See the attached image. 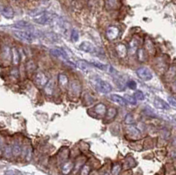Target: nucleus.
Segmentation results:
<instances>
[{"label":"nucleus","mask_w":176,"mask_h":175,"mask_svg":"<svg viewBox=\"0 0 176 175\" xmlns=\"http://www.w3.org/2000/svg\"><path fill=\"white\" fill-rule=\"evenodd\" d=\"M127 85H128L129 88H130V89H132V90H135L136 88V83L133 80L129 81L128 84H127Z\"/></svg>","instance_id":"obj_37"},{"label":"nucleus","mask_w":176,"mask_h":175,"mask_svg":"<svg viewBox=\"0 0 176 175\" xmlns=\"http://www.w3.org/2000/svg\"><path fill=\"white\" fill-rule=\"evenodd\" d=\"M103 175H109V174H108V173H105V174H103Z\"/></svg>","instance_id":"obj_43"},{"label":"nucleus","mask_w":176,"mask_h":175,"mask_svg":"<svg viewBox=\"0 0 176 175\" xmlns=\"http://www.w3.org/2000/svg\"><path fill=\"white\" fill-rule=\"evenodd\" d=\"M77 65L79 66V68L84 70V71H88L90 70V65L85 62V61H82V60H79L77 62Z\"/></svg>","instance_id":"obj_21"},{"label":"nucleus","mask_w":176,"mask_h":175,"mask_svg":"<svg viewBox=\"0 0 176 175\" xmlns=\"http://www.w3.org/2000/svg\"><path fill=\"white\" fill-rule=\"evenodd\" d=\"M1 58L3 61L4 62H10L11 60V51H10V49L8 47H4L3 51H2V54H1Z\"/></svg>","instance_id":"obj_15"},{"label":"nucleus","mask_w":176,"mask_h":175,"mask_svg":"<svg viewBox=\"0 0 176 175\" xmlns=\"http://www.w3.org/2000/svg\"><path fill=\"white\" fill-rule=\"evenodd\" d=\"M136 74L140 79L144 81H149L152 79V73L148 68L141 67L136 70Z\"/></svg>","instance_id":"obj_4"},{"label":"nucleus","mask_w":176,"mask_h":175,"mask_svg":"<svg viewBox=\"0 0 176 175\" xmlns=\"http://www.w3.org/2000/svg\"><path fill=\"white\" fill-rule=\"evenodd\" d=\"M106 7L108 9H116L118 7V1L117 0H107Z\"/></svg>","instance_id":"obj_23"},{"label":"nucleus","mask_w":176,"mask_h":175,"mask_svg":"<svg viewBox=\"0 0 176 175\" xmlns=\"http://www.w3.org/2000/svg\"><path fill=\"white\" fill-rule=\"evenodd\" d=\"M27 70L28 72H33L36 70V64L34 61H28L27 64Z\"/></svg>","instance_id":"obj_28"},{"label":"nucleus","mask_w":176,"mask_h":175,"mask_svg":"<svg viewBox=\"0 0 176 175\" xmlns=\"http://www.w3.org/2000/svg\"><path fill=\"white\" fill-rule=\"evenodd\" d=\"M70 92L75 96H79L81 92V86L80 84L78 81H72L70 84Z\"/></svg>","instance_id":"obj_8"},{"label":"nucleus","mask_w":176,"mask_h":175,"mask_svg":"<svg viewBox=\"0 0 176 175\" xmlns=\"http://www.w3.org/2000/svg\"><path fill=\"white\" fill-rule=\"evenodd\" d=\"M94 86L97 91L101 93H109L112 91V86L110 85V84L100 79L94 82Z\"/></svg>","instance_id":"obj_2"},{"label":"nucleus","mask_w":176,"mask_h":175,"mask_svg":"<svg viewBox=\"0 0 176 175\" xmlns=\"http://www.w3.org/2000/svg\"><path fill=\"white\" fill-rule=\"evenodd\" d=\"M146 48H147L149 50H151V51H152V50H153V45L151 44V42L150 40L146 42Z\"/></svg>","instance_id":"obj_41"},{"label":"nucleus","mask_w":176,"mask_h":175,"mask_svg":"<svg viewBox=\"0 0 176 175\" xmlns=\"http://www.w3.org/2000/svg\"><path fill=\"white\" fill-rule=\"evenodd\" d=\"M14 27H17V28H19V29H27L29 27H32L31 24L28 23L27 21H24V20H20V21H18L14 24Z\"/></svg>","instance_id":"obj_20"},{"label":"nucleus","mask_w":176,"mask_h":175,"mask_svg":"<svg viewBox=\"0 0 176 175\" xmlns=\"http://www.w3.org/2000/svg\"><path fill=\"white\" fill-rule=\"evenodd\" d=\"M55 18V14L43 12L39 16L34 18V22L37 24H40V25H48V24H50L54 21Z\"/></svg>","instance_id":"obj_1"},{"label":"nucleus","mask_w":176,"mask_h":175,"mask_svg":"<svg viewBox=\"0 0 176 175\" xmlns=\"http://www.w3.org/2000/svg\"><path fill=\"white\" fill-rule=\"evenodd\" d=\"M13 34L18 39L23 40L25 42H28V43L33 42L35 39L34 35L28 31H14Z\"/></svg>","instance_id":"obj_3"},{"label":"nucleus","mask_w":176,"mask_h":175,"mask_svg":"<svg viewBox=\"0 0 176 175\" xmlns=\"http://www.w3.org/2000/svg\"><path fill=\"white\" fill-rule=\"evenodd\" d=\"M3 153H4V155L5 158H10L13 155V153H12V147H10V146L4 147V150H3Z\"/></svg>","instance_id":"obj_31"},{"label":"nucleus","mask_w":176,"mask_h":175,"mask_svg":"<svg viewBox=\"0 0 176 175\" xmlns=\"http://www.w3.org/2000/svg\"><path fill=\"white\" fill-rule=\"evenodd\" d=\"M144 50L143 49H139L138 50V57H139V60L140 61H144L145 60V57H144Z\"/></svg>","instance_id":"obj_38"},{"label":"nucleus","mask_w":176,"mask_h":175,"mask_svg":"<svg viewBox=\"0 0 176 175\" xmlns=\"http://www.w3.org/2000/svg\"><path fill=\"white\" fill-rule=\"evenodd\" d=\"M133 121H134V117H133V115H132L131 114H128L127 116H126V118H125V122L130 124V123H132Z\"/></svg>","instance_id":"obj_36"},{"label":"nucleus","mask_w":176,"mask_h":175,"mask_svg":"<svg viewBox=\"0 0 176 175\" xmlns=\"http://www.w3.org/2000/svg\"><path fill=\"white\" fill-rule=\"evenodd\" d=\"M48 78H47V76L43 73V72H41V71H39V72H37V74H36V76H35V79H34V83L38 85V86H40V87H44L45 86V85L48 83Z\"/></svg>","instance_id":"obj_5"},{"label":"nucleus","mask_w":176,"mask_h":175,"mask_svg":"<svg viewBox=\"0 0 176 175\" xmlns=\"http://www.w3.org/2000/svg\"><path fill=\"white\" fill-rule=\"evenodd\" d=\"M135 99L137 100H143L145 99L144 93L141 91H136L135 93Z\"/></svg>","instance_id":"obj_35"},{"label":"nucleus","mask_w":176,"mask_h":175,"mask_svg":"<svg viewBox=\"0 0 176 175\" xmlns=\"http://www.w3.org/2000/svg\"><path fill=\"white\" fill-rule=\"evenodd\" d=\"M73 166H74V165H73L72 162H67V163H65L63 165V167H62V173L64 174H69L71 172V170L73 169Z\"/></svg>","instance_id":"obj_18"},{"label":"nucleus","mask_w":176,"mask_h":175,"mask_svg":"<svg viewBox=\"0 0 176 175\" xmlns=\"http://www.w3.org/2000/svg\"><path fill=\"white\" fill-rule=\"evenodd\" d=\"M127 133L130 135H132V136H137V135H139V134H140L139 130L136 127H134V126L128 127L127 128Z\"/></svg>","instance_id":"obj_22"},{"label":"nucleus","mask_w":176,"mask_h":175,"mask_svg":"<svg viewBox=\"0 0 176 175\" xmlns=\"http://www.w3.org/2000/svg\"><path fill=\"white\" fill-rule=\"evenodd\" d=\"M123 99H124L125 102H128V103H130L131 105H136V100L135 99V98L130 96V95H125Z\"/></svg>","instance_id":"obj_29"},{"label":"nucleus","mask_w":176,"mask_h":175,"mask_svg":"<svg viewBox=\"0 0 176 175\" xmlns=\"http://www.w3.org/2000/svg\"><path fill=\"white\" fill-rule=\"evenodd\" d=\"M24 153H25V157L27 161H29L31 159V156H32V149L31 147H27L24 149Z\"/></svg>","instance_id":"obj_32"},{"label":"nucleus","mask_w":176,"mask_h":175,"mask_svg":"<svg viewBox=\"0 0 176 175\" xmlns=\"http://www.w3.org/2000/svg\"><path fill=\"white\" fill-rule=\"evenodd\" d=\"M79 49H81L82 51L88 53V52H93L94 50V46L89 41H84L80 44Z\"/></svg>","instance_id":"obj_10"},{"label":"nucleus","mask_w":176,"mask_h":175,"mask_svg":"<svg viewBox=\"0 0 176 175\" xmlns=\"http://www.w3.org/2000/svg\"><path fill=\"white\" fill-rule=\"evenodd\" d=\"M116 52L119 55L120 58H124L126 57V55L128 54V49L127 47L124 44H119L116 47Z\"/></svg>","instance_id":"obj_12"},{"label":"nucleus","mask_w":176,"mask_h":175,"mask_svg":"<svg viewBox=\"0 0 176 175\" xmlns=\"http://www.w3.org/2000/svg\"><path fill=\"white\" fill-rule=\"evenodd\" d=\"M168 100H169V104H170V106H172V107H175V98H173V97H169L168 98Z\"/></svg>","instance_id":"obj_40"},{"label":"nucleus","mask_w":176,"mask_h":175,"mask_svg":"<svg viewBox=\"0 0 176 175\" xmlns=\"http://www.w3.org/2000/svg\"><path fill=\"white\" fill-rule=\"evenodd\" d=\"M51 53L54 55L55 56H56L57 58H60V59H62L64 62H67L68 60H69V57H68L66 52L62 50V49H51Z\"/></svg>","instance_id":"obj_7"},{"label":"nucleus","mask_w":176,"mask_h":175,"mask_svg":"<svg viewBox=\"0 0 176 175\" xmlns=\"http://www.w3.org/2000/svg\"><path fill=\"white\" fill-rule=\"evenodd\" d=\"M1 13H2L3 16H4L7 19H12V18H13L14 16L13 9L12 7H10V6L3 7L1 9Z\"/></svg>","instance_id":"obj_11"},{"label":"nucleus","mask_w":176,"mask_h":175,"mask_svg":"<svg viewBox=\"0 0 176 175\" xmlns=\"http://www.w3.org/2000/svg\"><path fill=\"white\" fill-rule=\"evenodd\" d=\"M106 114H107L106 119H107V120H112V119H114V118L115 117V115H116V114H117V111H116L115 108H110L106 111Z\"/></svg>","instance_id":"obj_19"},{"label":"nucleus","mask_w":176,"mask_h":175,"mask_svg":"<svg viewBox=\"0 0 176 175\" xmlns=\"http://www.w3.org/2000/svg\"><path fill=\"white\" fill-rule=\"evenodd\" d=\"M90 173V166L85 165L81 169V175H88Z\"/></svg>","instance_id":"obj_34"},{"label":"nucleus","mask_w":176,"mask_h":175,"mask_svg":"<svg viewBox=\"0 0 176 175\" xmlns=\"http://www.w3.org/2000/svg\"><path fill=\"white\" fill-rule=\"evenodd\" d=\"M79 39V31L77 29H73L72 32H71V40L75 42H77Z\"/></svg>","instance_id":"obj_30"},{"label":"nucleus","mask_w":176,"mask_h":175,"mask_svg":"<svg viewBox=\"0 0 176 175\" xmlns=\"http://www.w3.org/2000/svg\"><path fill=\"white\" fill-rule=\"evenodd\" d=\"M4 138L2 136H0V155L3 153V150H4Z\"/></svg>","instance_id":"obj_39"},{"label":"nucleus","mask_w":176,"mask_h":175,"mask_svg":"<svg viewBox=\"0 0 176 175\" xmlns=\"http://www.w3.org/2000/svg\"><path fill=\"white\" fill-rule=\"evenodd\" d=\"M154 106L157 108H160V109H164V110H168L170 107L169 105L164 101L163 99H160V98H156L155 100H154Z\"/></svg>","instance_id":"obj_9"},{"label":"nucleus","mask_w":176,"mask_h":175,"mask_svg":"<svg viewBox=\"0 0 176 175\" xmlns=\"http://www.w3.org/2000/svg\"><path fill=\"white\" fill-rule=\"evenodd\" d=\"M91 64H92L94 66L97 67L98 69H100V70H108V65H106V64H101V63H100V62L93 61V62H91Z\"/></svg>","instance_id":"obj_27"},{"label":"nucleus","mask_w":176,"mask_h":175,"mask_svg":"<svg viewBox=\"0 0 176 175\" xmlns=\"http://www.w3.org/2000/svg\"><path fill=\"white\" fill-rule=\"evenodd\" d=\"M106 34H107V37L109 40H115L119 35V29L115 27H109Z\"/></svg>","instance_id":"obj_6"},{"label":"nucleus","mask_w":176,"mask_h":175,"mask_svg":"<svg viewBox=\"0 0 176 175\" xmlns=\"http://www.w3.org/2000/svg\"><path fill=\"white\" fill-rule=\"evenodd\" d=\"M13 64L15 65H18L19 61H20V58H19V51L17 49H13Z\"/></svg>","instance_id":"obj_24"},{"label":"nucleus","mask_w":176,"mask_h":175,"mask_svg":"<svg viewBox=\"0 0 176 175\" xmlns=\"http://www.w3.org/2000/svg\"><path fill=\"white\" fill-rule=\"evenodd\" d=\"M44 92L47 95H52L54 92V82L52 80L48 81L44 86Z\"/></svg>","instance_id":"obj_16"},{"label":"nucleus","mask_w":176,"mask_h":175,"mask_svg":"<svg viewBox=\"0 0 176 175\" xmlns=\"http://www.w3.org/2000/svg\"><path fill=\"white\" fill-rule=\"evenodd\" d=\"M110 99L113 102H115L117 105H120V106H125L126 105V102H125L124 99L121 96H119V95L112 94L110 96Z\"/></svg>","instance_id":"obj_14"},{"label":"nucleus","mask_w":176,"mask_h":175,"mask_svg":"<svg viewBox=\"0 0 176 175\" xmlns=\"http://www.w3.org/2000/svg\"><path fill=\"white\" fill-rule=\"evenodd\" d=\"M12 75H13L15 78H18L19 77V72H18V70H15V69H13V70H12Z\"/></svg>","instance_id":"obj_42"},{"label":"nucleus","mask_w":176,"mask_h":175,"mask_svg":"<svg viewBox=\"0 0 176 175\" xmlns=\"http://www.w3.org/2000/svg\"><path fill=\"white\" fill-rule=\"evenodd\" d=\"M12 153L15 157L19 156L21 153V147L18 144H14L13 146L12 147Z\"/></svg>","instance_id":"obj_25"},{"label":"nucleus","mask_w":176,"mask_h":175,"mask_svg":"<svg viewBox=\"0 0 176 175\" xmlns=\"http://www.w3.org/2000/svg\"><path fill=\"white\" fill-rule=\"evenodd\" d=\"M68 83H69V80H68V78L64 75V74H59L58 76V84L60 85V87L62 89H65L67 87Z\"/></svg>","instance_id":"obj_13"},{"label":"nucleus","mask_w":176,"mask_h":175,"mask_svg":"<svg viewBox=\"0 0 176 175\" xmlns=\"http://www.w3.org/2000/svg\"><path fill=\"white\" fill-rule=\"evenodd\" d=\"M122 170V165L120 164H115L112 167V175H119Z\"/></svg>","instance_id":"obj_26"},{"label":"nucleus","mask_w":176,"mask_h":175,"mask_svg":"<svg viewBox=\"0 0 176 175\" xmlns=\"http://www.w3.org/2000/svg\"><path fill=\"white\" fill-rule=\"evenodd\" d=\"M137 49V43L135 40H133L130 43V53H135L136 50Z\"/></svg>","instance_id":"obj_33"},{"label":"nucleus","mask_w":176,"mask_h":175,"mask_svg":"<svg viewBox=\"0 0 176 175\" xmlns=\"http://www.w3.org/2000/svg\"><path fill=\"white\" fill-rule=\"evenodd\" d=\"M94 112L96 114H100V115H104L106 114V111H107V108H106V106L102 103H100L98 105H96L94 108Z\"/></svg>","instance_id":"obj_17"}]
</instances>
